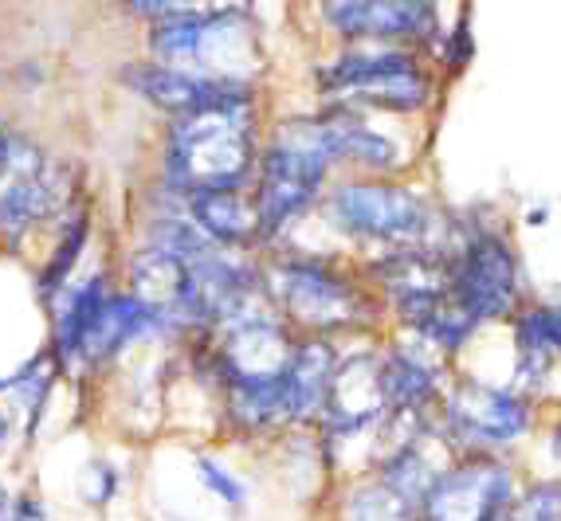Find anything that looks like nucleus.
Returning a JSON list of instances; mask_svg holds the SVG:
<instances>
[{"label":"nucleus","mask_w":561,"mask_h":521,"mask_svg":"<svg viewBox=\"0 0 561 521\" xmlns=\"http://www.w3.org/2000/svg\"><path fill=\"white\" fill-rule=\"evenodd\" d=\"M334 169L337 149L327 111L290 114L263 134L260 165H255V181L248 188L255 216H260L263 247H275L295 223L319 212Z\"/></svg>","instance_id":"1"},{"label":"nucleus","mask_w":561,"mask_h":521,"mask_svg":"<svg viewBox=\"0 0 561 521\" xmlns=\"http://www.w3.org/2000/svg\"><path fill=\"white\" fill-rule=\"evenodd\" d=\"M260 103L165 118L158 146V188L173 196L205 188H252L263 149Z\"/></svg>","instance_id":"2"},{"label":"nucleus","mask_w":561,"mask_h":521,"mask_svg":"<svg viewBox=\"0 0 561 521\" xmlns=\"http://www.w3.org/2000/svg\"><path fill=\"white\" fill-rule=\"evenodd\" d=\"M263 279H267L272 306L295 334H362V329H374L385 314L369 279L327 255L275 252L263 263Z\"/></svg>","instance_id":"3"},{"label":"nucleus","mask_w":561,"mask_h":521,"mask_svg":"<svg viewBox=\"0 0 561 521\" xmlns=\"http://www.w3.org/2000/svg\"><path fill=\"white\" fill-rule=\"evenodd\" d=\"M319 216L330 232L357 247L397 252V247H440V212L421 188L389 177L330 181Z\"/></svg>","instance_id":"4"},{"label":"nucleus","mask_w":561,"mask_h":521,"mask_svg":"<svg viewBox=\"0 0 561 521\" xmlns=\"http://www.w3.org/2000/svg\"><path fill=\"white\" fill-rule=\"evenodd\" d=\"M319 91L330 106L412 118L432 106V74L416 47L397 44H346L319 71Z\"/></svg>","instance_id":"5"},{"label":"nucleus","mask_w":561,"mask_h":521,"mask_svg":"<svg viewBox=\"0 0 561 521\" xmlns=\"http://www.w3.org/2000/svg\"><path fill=\"white\" fill-rule=\"evenodd\" d=\"M146 51L158 63L201 74H225V79H255L260 74V39H255V24L248 12L150 24Z\"/></svg>","instance_id":"6"},{"label":"nucleus","mask_w":561,"mask_h":521,"mask_svg":"<svg viewBox=\"0 0 561 521\" xmlns=\"http://www.w3.org/2000/svg\"><path fill=\"white\" fill-rule=\"evenodd\" d=\"M534 428V404L526 392L491 389L483 381H459L440 401V431L463 455L518 443Z\"/></svg>","instance_id":"7"},{"label":"nucleus","mask_w":561,"mask_h":521,"mask_svg":"<svg viewBox=\"0 0 561 521\" xmlns=\"http://www.w3.org/2000/svg\"><path fill=\"white\" fill-rule=\"evenodd\" d=\"M451 298L483 322H503L523 302V270L518 255L499 232H471L451 252Z\"/></svg>","instance_id":"8"},{"label":"nucleus","mask_w":561,"mask_h":521,"mask_svg":"<svg viewBox=\"0 0 561 521\" xmlns=\"http://www.w3.org/2000/svg\"><path fill=\"white\" fill-rule=\"evenodd\" d=\"M518 498L515 471L491 451H471L444 466L428 486L421 521H495Z\"/></svg>","instance_id":"9"},{"label":"nucleus","mask_w":561,"mask_h":521,"mask_svg":"<svg viewBox=\"0 0 561 521\" xmlns=\"http://www.w3.org/2000/svg\"><path fill=\"white\" fill-rule=\"evenodd\" d=\"M122 86L158 111L161 118H185V114L213 111V106H236V103H260L255 79H225V74H201L185 67H169L158 59L126 63L118 71Z\"/></svg>","instance_id":"10"},{"label":"nucleus","mask_w":561,"mask_h":521,"mask_svg":"<svg viewBox=\"0 0 561 521\" xmlns=\"http://www.w3.org/2000/svg\"><path fill=\"white\" fill-rule=\"evenodd\" d=\"M158 337H178L173 326H169V317L158 306H150L146 298L134 294V290L114 287L111 298L103 302V310L94 314L83 345H79L71 377H94V372L118 364L130 349L158 341Z\"/></svg>","instance_id":"11"},{"label":"nucleus","mask_w":561,"mask_h":521,"mask_svg":"<svg viewBox=\"0 0 561 521\" xmlns=\"http://www.w3.org/2000/svg\"><path fill=\"white\" fill-rule=\"evenodd\" d=\"M385 419H389V404H385L381 361H377V354L342 357L327 392V408L319 416L327 447L354 443L362 436H377L385 428Z\"/></svg>","instance_id":"12"},{"label":"nucleus","mask_w":561,"mask_h":521,"mask_svg":"<svg viewBox=\"0 0 561 521\" xmlns=\"http://www.w3.org/2000/svg\"><path fill=\"white\" fill-rule=\"evenodd\" d=\"M381 389L389 416H428L440 408L448 392V372H444V354L424 337L404 334L401 341L385 345L381 354Z\"/></svg>","instance_id":"13"},{"label":"nucleus","mask_w":561,"mask_h":521,"mask_svg":"<svg viewBox=\"0 0 561 521\" xmlns=\"http://www.w3.org/2000/svg\"><path fill=\"white\" fill-rule=\"evenodd\" d=\"M327 28L346 44L421 47L440 36V9L436 0H369L327 16Z\"/></svg>","instance_id":"14"},{"label":"nucleus","mask_w":561,"mask_h":521,"mask_svg":"<svg viewBox=\"0 0 561 521\" xmlns=\"http://www.w3.org/2000/svg\"><path fill=\"white\" fill-rule=\"evenodd\" d=\"M330 118V130H334V149H337V169H362L369 177H389V173H401L409 165V149L385 134L374 121V114L350 111V106H322Z\"/></svg>","instance_id":"15"},{"label":"nucleus","mask_w":561,"mask_h":521,"mask_svg":"<svg viewBox=\"0 0 561 521\" xmlns=\"http://www.w3.org/2000/svg\"><path fill=\"white\" fill-rule=\"evenodd\" d=\"M111 290H114L111 270H91V275H83V279L67 282L64 294L47 306V317H51L47 354H51V361H56V369L64 372V377H71V364H76L79 345H83L94 314H99L103 302L111 298Z\"/></svg>","instance_id":"16"},{"label":"nucleus","mask_w":561,"mask_h":521,"mask_svg":"<svg viewBox=\"0 0 561 521\" xmlns=\"http://www.w3.org/2000/svg\"><path fill=\"white\" fill-rule=\"evenodd\" d=\"M188 220L228 252H260V216H255L248 188H205V193L181 196Z\"/></svg>","instance_id":"17"},{"label":"nucleus","mask_w":561,"mask_h":521,"mask_svg":"<svg viewBox=\"0 0 561 521\" xmlns=\"http://www.w3.org/2000/svg\"><path fill=\"white\" fill-rule=\"evenodd\" d=\"M337 361H342V354H337L334 337H314V334L295 337V349H290V364H287V396H290L295 428L319 424Z\"/></svg>","instance_id":"18"},{"label":"nucleus","mask_w":561,"mask_h":521,"mask_svg":"<svg viewBox=\"0 0 561 521\" xmlns=\"http://www.w3.org/2000/svg\"><path fill=\"white\" fill-rule=\"evenodd\" d=\"M91 235H94V216H91V208L76 196L71 208L59 216L56 240H51V247H47L44 267L36 270V294H39V302H44V310L64 294L67 282L76 279V270H79V263H83Z\"/></svg>","instance_id":"19"},{"label":"nucleus","mask_w":561,"mask_h":521,"mask_svg":"<svg viewBox=\"0 0 561 521\" xmlns=\"http://www.w3.org/2000/svg\"><path fill=\"white\" fill-rule=\"evenodd\" d=\"M342 521H421V510L389 483L369 475L365 483L350 486V494L342 498Z\"/></svg>","instance_id":"20"},{"label":"nucleus","mask_w":561,"mask_h":521,"mask_svg":"<svg viewBox=\"0 0 561 521\" xmlns=\"http://www.w3.org/2000/svg\"><path fill=\"white\" fill-rule=\"evenodd\" d=\"M126 16L150 24L165 20H197V16H225V12H248L252 0H118Z\"/></svg>","instance_id":"21"},{"label":"nucleus","mask_w":561,"mask_h":521,"mask_svg":"<svg viewBox=\"0 0 561 521\" xmlns=\"http://www.w3.org/2000/svg\"><path fill=\"white\" fill-rule=\"evenodd\" d=\"M515 345L518 354L561 357V302L515 310Z\"/></svg>","instance_id":"22"},{"label":"nucleus","mask_w":561,"mask_h":521,"mask_svg":"<svg viewBox=\"0 0 561 521\" xmlns=\"http://www.w3.org/2000/svg\"><path fill=\"white\" fill-rule=\"evenodd\" d=\"M495 521H561V483H538L523 490Z\"/></svg>","instance_id":"23"},{"label":"nucleus","mask_w":561,"mask_h":521,"mask_svg":"<svg viewBox=\"0 0 561 521\" xmlns=\"http://www.w3.org/2000/svg\"><path fill=\"white\" fill-rule=\"evenodd\" d=\"M118 490H122L118 466L103 455L87 459V466L79 471V494H83V502L94 506V510H103V506H111L114 498H118Z\"/></svg>","instance_id":"24"},{"label":"nucleus","mask_w":561,"mask_h":521,"mask_svg":"<svg viewBox=\"0 0 561 521\" xmlns=\"http://www.w3.org/2000/svg\"><path fill=\"white\" fill-rule=\"evenodd\" d=\"M197 478L205 483V490L213 494V498H220L225 506H243L248 502V486L240 483V478L228 471L220 459L213 455H201L197 459Z\"/></svg>","instance_id":"25"},{"label":"nucleus","mask_w":561,"mask_h":521,"mask_svg":"<svg viewBox=\"0 0 561 521\" xmlns=\"http://www.w3.org/2000/svg\"><path fill=\"white\" fill-rule=\"evenodd\" d=\"M4 521H47V506L39 494H16L9 502V513Z\"/></svg>","instance_id":"26"},{"label":"nucleus","mask_w":561,"mask_h":521,"mask_svg":"<svg viewBox=\"0 0 561 521\" xmlns=\"http://www.w3.org/2000/svg\"><path fill=\"white\" fill-rule=\"evenodd\" d=\"M12 436H16V419H12L9 404H0V447H9Z\"/></svg>","instance_id":"27"},{"label":"nucleus","mask_w":561,"mask_h":521,"mask_svg":"<svg viewBox=\"0 0 561 521\" xmlns=\"http://www.w3.org/2000/svg\"><path fill=\"white\" fill-rule=\"evenodd\" d=\"M357 4H369V0H319L322 16H334V12H346V9H357Z\"/></svg>","instance_id":"28"},{"label":"nucleus","mask_w":561,"mask_h":521,"mask_svg":"<svg viewBox=\"0 0 561 521\" xmlns=\"http://www.w3.org/2000/svg\"><path fill=\"white\" fill-rule=\"evenodd\" d=\"M9 502H12V490H9V483H4V475H0V518L9 513Z\"/></svg>","instance_id":"29"},{"label":"nucleus","mask_w":561,"mask_h":521,"mask_svg":"<svg viewBox=\"0 0 561 521\" xmlns=\"http://www.w3.org/2000/svg\"><path fill=\"white\" fill-rule=\"evenodd\" d=\"M550 447H553V455L561 459V424H558V428H553V436H550Z\"/></svg>","instance_id":"30"}]
</instances>
